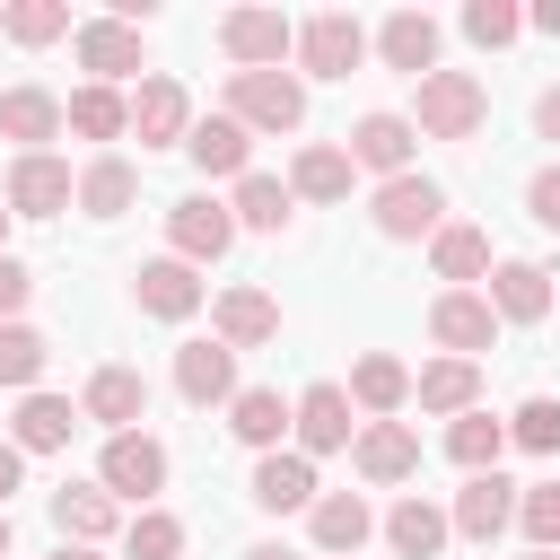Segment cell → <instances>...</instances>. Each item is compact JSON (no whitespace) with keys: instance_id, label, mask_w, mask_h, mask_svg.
Wrapping results in <instances>:
<instances>
[{"instance_id":"cell-51","label":"cell","mask_w":560,"mask_h":560,"mask_svg":"<svg viewBox=\"0 0 560 560\" xmlns=\"http://www.w3.org/2000/svg\"><path fill=\"white\" fill-rule=\"evenodd\" d=\"M0 254H9V201H0Z\"/></svg>"},{"instance_id":"cell-43","label":"cell","mask_w":560,"mask_h":560,"mask_svg":"<svg viewBox=\"0 0 560 560\" xmlns=\"http://www.w3.org/2000/svg\"><path fill=\"white\" fill-rule=\"evenodd\" d=\"M464 35H472L481 52H499V44L525 35V9H508V0H472V9H464Z\"/></svg>"},{"instance_id":"cell-15","label":"cell","mask_w":560,"mask_h":560,"mask_svg":"<svg viewBox=\"0 0 560 560\" xmlns=\"http://www.w3.org/2000/svg\"><path fill=\"white\" fill-rule=\"evenodd\" d=\"M131 298H140V315H158V324H184V315H201V271L192 262H175V254H158V262H140V280H131Z\"/></svg>"},{"instance_id":"cell-19","label":"cell","mask_w":560,"mask_h":560,"mask_svg":"<svg viewBox=\"0 0 560 560\" xmlns=\"http://www.w3.org/2000/svg\"><path fill=\"white\" fill-rule=\"evenodd\" d=\"M140 411H149V376L140 368H96L88 376V394H79V420H96V429H140Z\"/></svg>"},{"instance_id":"cell-22","label":"cell","mask_w":560,"mask_h":560,"mask_svg":"<svg viewBox=\"0 0 560 560\" xmlns=\"http://www.w3.org/2000/svg\"><path fill=\"white\" fill-rule=\"evenodd\" d=\"M0 140H18V158H44V140H61V96L52 88H0Z\"/></svg>"},{"instance_id":"cell-1","label":"cell","mask_w":560,"mask_h":560,"mask_svg":"<svg viewBox=\"0 0 560 560\" xmlns=\"http://www.w3.org/2000/svg\"><path fill=\"white\" fill-rule=\"evenodd\" d=\"M490 122V88L472 70H429L420 96H411V131L420 140H472Z\"/></svg>"},{"instance_id":"cell-6","label":"cell","mask_w":560,"mask_h":560,"mask_svg":"<svg viewBox=\"0 0 560 560\" xmlns=\"http://www.w3.org/2000/svg\"><path fill=\"white\" fill-rule=\"evenodd\" d=\"M429 341H438L446 359H481V350L499 341L490 298H481V289H438V298H429Z\"/></svg>"},{"instance_id":"cell-26","label":"cell","mask_w":560,"mask_h":560,"mask_svg":"<svg viewBox=\"0 0 560 560\" xmlns=\"http://www.w3.org/2000/svg\"><path fill=\"white\" fill-rule=\"evenodd\" d=\"M385 542H394L402 560H438V551H446V508L420 499V490H402V499L385 508Z\"/></svg>"},{"instance_id":"cell-35","label":"cell","mask_w":560,"mask_h":560,"mask_svg":"<svg viewBox=\"0 0 560 560\" xmlns=\"http://www.w3.org/2000/svg\"><path fill=\"white\" fill-rule=\"evenodd\" d=\"M61 122H70L79 140H122V131H131V96H122V88H96V79H88V88H79V96L61 105Z\"/></svg>"},{"instance_id":"cell-40","label":"cell","mask_w":560,"mask_h":560,"mask_svg":"<svg viewBox=\"0 0 560 560\" xmlns=\"http://www.w3.org/2000/svg\"><path fill=\"white\" fill-rule=\"evenodd\" d=\"M122 551H131V560H184V516L140 508V516L122 525Z\"/></svg>"},{"instance_id":"cell-34","label":"cell","mask_w":560,"mask_h":560,"mask_svg":"<svg viewBox=\"0 0 560 560\" xmlns=\"http://www.w3.org/2000/svg\"><path fill=\"white\" fill-rule=\"evenodd\" d=\"M341 192H350V149L315 140L289 158V201H341Z\"/></svg>"},{"instance_id":"cell-16","label":"cell","mask_w":560,"mask_h":560,"mask_svg":"<svg viewBox=\"0 0 560 560\" xmlns=\"http://www.w3.org/2000/svg\"><path fill=\"white\" fill-rule=\"evenodd\" d=\"M490 315L499 324H542L551 306H560V289H551V271L542 262H490Z\"/></svg>"},{"instance_id":"cell-29","label":"cell","mask_w":560,"mask_h":560,"mask_svg":"<svg viewBox=\"0 0 560 560\" xmlns=\"http://www.w3.org/2000/svg\"><path fill=\"white\" fill-rule=\"evenodd\" d=\"M131 192H140V166L105 149L96 166H79V192H70V201H79L88 219H122V210H131Z\"/></svg>"},{"instance_id":"cell-28","label":"cell","mask_w":560,"mask_h":560,"mask_svg":"<svg viewBox=\"0 0 560 560\" xmlns=\"http://www.w3.org/2000/svg\"><path fill=\"white\" fill-rule=\"evenodd\" d=\"M228 429H236L254 455H280V438H289V402H280V385H236Z\"/></svg>"},{"instance_id":"cell-53","label":"cell","mask_w":560,"mask_h":560,"mask_svg":"<svg viewBox=\"0 0 560 560\" xmlns=\"http://www.w3.org/2000/svg\"><path fill=\"white\" fill-rule=\"evenodd\" d=\"M525 560H560V551H525Z\"/></svg>"},{"instance_id":"cell-45","label":"cell","mask_w":560,"mask_h":560,"mask_svg":"<svg viewBox=\"0 0 560 560\" xmlns=\"http://www.w3.org/2000/svg\"><path fill=\"white\" fill-rule=\"evenodd\" d=\"M525 210H534V219H542V228L560 236V166H542V175L525 184Z\"/></svg>"},{"instance_id":"cell-30","label":"cell","mask_w":560,"mask_h":560,"mask_svg":"<svg viewBox=\"0 0 560 560\" xmlns=\"http://www.w3.org/2000/svg\"><path fill=\"white\" fill-rule=\"evenodd\" d=\"M429 271H438L446 289H464V280H490V236H481V228H464V219H446V228L429 236Z\"/></svg>"},{"instance_id":"cell-7","label":"cell","mask_w":560,"mask_h":560,"mask_svg":"<svg viewBox=\"0 0 560 560\" xmlns=\"http://www.w3.org/2000/svg\"><path fill=\"white\" fill-rule=\"evenodd\" d=\"M508 525H516V481H508V472H464V490H455V508H446V534L499 542Z\"/></svg>"},{"instance_id":"cell-37","label":"cell","mask_w":560,"mask_h":560,"mask_svg":"<svg viewBox=\"0 0 560 560\" xmlns=\"http://www.w3.org/2000/svg\"><path fill=\"white\" fill-rule=\"evenodd\" d=\"M228 219H236V228H262V236H280V228H289V184H280V175H236V201H228Z\"/></svg>"},{"instance_id":"cell-5","label":"cell","mask_w":560,"mask_h":560,"mask_svg":"<svg viewBox=\"0 0 560 560\" xmlns=\"http://www.w3.org/2000/svg\"><path fill=\"white\" fill-rule=\"evenodd\" d=\"M368 219H376V236H438L446 228V192L411 166V175H394V184H376V201H368Z\"/></svg>"},{"instance_id":"cell-36","label":"cell","mask_w":560,"mask_h":560,"mask_svg":"<svg viewBox=\"0 0 560 560\" xmlns=\"http://www.w3.org/2000/svg\"><path fill=\"white\" fill-rule=\"evenodd\" d=\"M446 455H455L464 472H499V455H508V420H490V411L472 402L464 420H446Z\"/></svg>"},{"instance_id":"cell-39","label":"cell","mask_w":560,"mask_h":560,"mask_svg":"<svg viewBox=\"0 0 560 560\" xmlns=\"http://www.w3.org/2000/svg\"><path fill=\"white\" fill-rule=\"evenodd\" d=\"M44 359H52V341H44L35 324H0V385H9V394H35Z\"/></svg>"},{"instance_id":"cell-48","label":"cell","mask_w":560,"mask_h":560,"mask_svg":"<svg viewBox=\"0 0 560 560\" xmlns=\"http://www.w3.org/2000/svg\"><path fill=\"white\" fill-rule=\"evenodd\" d=\"M534 35H560V0H534V18H525Z\"/></svg>"},{"instance_id":"cell-42","label":"cell","mask_w":560,"mask_h":560,"mask_svg":"<svg viewBox=\"0 0 560 560\" xmlns=\"http://www.w3.org/2000/svg\"><path fill=\"white\" fill-rule=\"evenodd\" d=\"M508 446H525V455H560V402H551V394L516 402V420H508Z\"/></svg>"},{"instance_id":"cell-44","label":"cell","mask_w":560,"mask_h":560,"mask_svg":"<svg viewBox=\"0 0 560 560\" xmlns=\"http://www.w3.org/2000/svg\"><path fill=\"white\" fill-rule=\"evenodd\" d=\"M26 298H35V271H26L18 254H0V324H18V315H26Z\"/></svg>"},{"instance_id":"cell-46","label":"cell","mask_w":560,"mask_h":560,"mask_svg":"<svg viewBox=\"0 0 560 560\" xmlns=\"http://www.w3.org/2000/svg\"><path fill=\"white\" fill-rule=\"evenodd\" d=\"M534 131H542V140H560V88H542V96H534Z\"/></svg>"},{"instance_id":"cell-38","label":"cell","mask_w":560,"mask_h":560,"mask_svg":"<svg viewBox=\"0 0 560 560\" xmlns=\"http://www.w3.org/2000/svg\"><path fill=\"white\" fill-rule=\"evenodd\" d=\"M0 26H9V44L44 52V44H61V35H70V0H9V9H0Z\"/></svg>"},{"instance_id":"cell-12","label":"cell","mask_w":560,"mask_h":560,"mask_svg":"<svg viewBox=\"0 0 560 560\" xmlns=\"http://www.w3.org/2000/svg\"><path fill=\"white\" fill-rule=\"evenodd\" d=\"M350 166H368V175H411V149H420V131H411V114H359L350 131Z\"/></svg>"},{"instance_id":"cell-27","label":"cell","mask_w":560,"mask_h":560,"mask_svg":"<svg viewBox=\"0 0 560 560\" xmlns=\"http://www.w3.org/2000/svg\"><path fill=\"white\" fill-rule=\"evenodd\" d=\"M184 149H192V166H201V175H254V131H245V122H228V114L192 122V131H184Z\"/></svg>"},{"instance_id":"cell-25","label":"cell","mask_w":560,"mask_h":560,"mask_svg":"<svg viewBox=\"0 0 560 560\" xmlns=\"http://www.w3.org/2000/svg\"><path fill=\"white\" fill-rule=\"evenodd\" d=\"M70 429H79V411H70L61 394H18L9 446H18V455H61V446H70Z\"/></svg>"},{"instance_id":"cell-2","label":"cell","mask_w":560,"mask_h":560,"mask_svg":"<svg viewBox=\"0 0 560 560\" xmlns=\"http://www.w3.org/2000/svg\"><path fill=\"white\" fill-rule=\"evenodd\" d=\"M228 122H245V131H298L306 122V79L298 70H228Z\"/></svg>"},{"instance_id":"cell-33","label":"cell","mask_w":560,"mask_h":560,"mask_svg":"<svg viewBox=\"0 0 560 560\" xmlns=\"http://www.w3.org/2000/svg\"><path fill=\"white\" fill-rule=\"evenodd\" d=\"M52 525H61V542L96 551V542L114 534V499H105L96 481H70V490H52Z\"/></svg>"},{"instance_id":"cell-41","label":"cell","mask_w":560,"mask_h":560,"mask_svg":"<svg viewBox=\"0 0 560 560\" xmlns=\"http://www.w3.org/2000/svg\"><path fill=\"white\" fill-rule=\"evenodd\" d=\"M516 525H525V551H560V481L516 490Z\"/></svg>"},{"instance_id":"cell-24","label":"cell","mask_w":560,"mask_h":560,"mask_svg":"<svg viewBox=\"0 0 560 560\" xmlns=\"http://www.w3.org/2000/svg\"><path fill=\"white\" fill-rule=\"evenodd\" d=\"M411 402L438 411V420H464V411L481 402V359H429V368L411 376Z\"/></svg>"},{"instance_id":"cell-31","label":"cell","mask_w":560,"mask_h":560,"mask_svg":"<svg viewBox=\"0 0 560 560\" xmlns=\"http://www.w3.org/2000/svg\"><path fill=\"white\" fill-rule=\"evenodd\" d=\"M341 394H350L359 411H376V420H394V411L411 402V368H402V359H385V350H368V359L350 368V385H341Z\"/></svg>"},{"instance_id":"cell-13","label":"cell","mask_w":560,"mask_h":560,"mask_svg":"<svg viewBox=\"0 0 560 560\" xmlns=\"http://www.w3.org/2000/svg\"><path fill=\"white\" fill-rule=\"evenodd\" d=\"M70 192H79V175L44 149V158H9V219H52V210H70Z\"/></svg>"},{"instance_id":"cell-11","label":"cell","mask_w":560,"mask_h":560,"mask_svg":"<svg viewBox=\"0 0 560 560\" xmlns=\"http://www.w3.org/2000/svg\"><path fill=\"white\" fill-rule=\"evenodd\" d=\"M70 52H79V70H88L96 88H114V79L140 70V26H122V18H79V26H70Z\"/></svg>"},{"instance_id":"cell-18","label":"cell","mask_w":560,"mask_h":560,"mask_svg":"<svg viewBox=\"0 0 560 560\" xmlns=\"http://www.w3.org/2000/svg\"><path fill=\"white\" fill-rule=\"evenodd\" d=\"M184 131H192L184 79H140V96H131V140H140V149H175Z\"/></svg>"},{"instance_id":"cell-52","label":"cell","mask_w":560,"mask_h":560,"mask_svg":"<svg viewBox=\"0 0 560 560\" xmlns=\"http://www.w3.org/2000/svg\"><path fill=\"white\" fill-rule=\"evenodd\" d=\"M0 560H9V508H0Z\"/></svg>"},{"instance_id":"cell-17","label":"cell","mask_w":560,"mask_h":560,"mask_svg":"<svg viewBox=\"0 0 560 560\" xmlns=\"http://www.w3.org/2000/svg\"><path fill=\"white\" fill-rule=\"evenodd\" d=\"M271 332H280V298H271V289H219V298H210V341L262 350Z\"/></svg>"},{"instance_id":"cell-14","label":"cell","mask_w":560,"mask_h":560,"mask_svg":"<svg viewBox=\"0 0 560 560\" xmlns=\"http://www.w3.org/2000/svg\"><path fill=\"white\" fill-rule=\"evenodd\" d=\"M289 429H298V455L315 464V455H341L359 429H350V394L341 385H306L298 402H289Z\"/></svg>"},{"instance_id":"cell-32","label":"cell","mask_w":560,"mask_h":560,"mask_svg":"<svg viewBox=\"0 0 560 560\" xmlns=\"http://www.w3.org/2000/svg\"><path fill=\"white\" fill-rule=\"evenodd\" d=\"M245 490H254V508H271V516H289V508H315V464H306V455H262Z\"/></svg>"},{"instance_id":"cell-49","label":"cell","mask_w":560,"mask_h":560,"mask_svg":"<svg viewBox=\"0 0 560 560\" xmlns=\"http://www.w3.org/2000/svg\"><path fill=\"white\" fill-rule=\"evenodd\" d=\"M245 560H298V551H289V542H254Z\"/></svg>"},{"instance_id":"cell-21","label":"cell","mask_w":560,"mask_h":560,"mask_svg":"<svg viewBox=\"0 0 560 560\" xmlns=\"http://www.w3.org/2000/svg\"><path fill=\"white\" fill-rule=\"evenodd\" d=\"M306 534H315V551H324V560H350V551L376 534V516H368V499H359V490H324V499L306 508Z\"/></svg>"},{"instance_id":"cell-23","label":"cell","mask_w":560,"mask_h":560,"mask_svg":"<svg viewBox=\"0 0 560 560\" xmlns=\"http://www.w3.org/2000/svg\"><path fill=\"white\" fill-rule=\"evenodd\" d=\"M376 52H385V70L429 79V70H438V18H429V9H394V18L376 26Z\"/></svg>"},{"instance_id":"cell-47","label":"cell","mask_w":560,"mask_h":560,"mask_svg":"<svg viewBox=\"0 0 560 560\" xmlns=\"http://www.w3.org/2000/svg\"><path fill=\"white\" fill-rule=\"evenodd\" d=\"M18 481H26V455L0 438V508H9V490H18Z\"/></svg>"},{"instance_id":"cell-9","label":"cell","mask_w":560,"mask_h":560,"mask_svg":"<svg viewBox=\"0 0 560 560\" xmlns=\"http://www.w3.org/2000/svg\"><path fill=\"white\" fill-rule=\"evenodd\" d=\"M350 464H359V481L394 490V481L420 472V429H411V420H368V429L350 438Z\"/></svg>"},{"instance_id":"cell-4","label":"cell","mask_w":560,"mask_h":560,"mask_svg":"<svg viewBox=\"0 0 560 560\" xmlns=\"http://www.w3.org/2000/svg\"><path fill=\"white\" fill-rule=\"evenodd\" d=\"M96 490L105 499H158L166 490V446L149 438V429H122V438H105V455H96Z\"/></svg>"},{"instance_id":"cell-3","label":"cell","mask_w":560,"mask_h":560,"mask_svg":"<svg viewBox=\"0 0 560 560\" xmlns=\"http://www.w3.org/2000/svg\"><path fill=\"white\" fill-rule=\"evenodd\" d=\"M289 52H298V70H306V79H350V70L368 61V26H359L350 9H315V18L298 26V44H289Z\"/></svg>"},{"instance_id":"cell-8","label":"cell","mask_w":560,"mask_h":560,"mask_svg":"<svg viewBox=\"0 0 560 560\" xmlns=\"http://www.w3.org/2000/svg\"><path fill=\"white\" fill-rule=\"evenodd\" d=\"M166 245H175V262H219L228 245H236V219H228V201H166Z\"/></svg>"},{"instance_id":"cell-20","label":"cell","mask_w":560,"mask_h":560,"mask_svg":"<svg viewBox=\"0 0 560 560\" xmlns=\"http://www.w3.org/2000/svg\"><path fill=\"white\" fill-rule=\"evenodd\" d=\"M175 394L201 402V411L210 402H236V350L228 341H184L175 350Z\"/></svg>"},{"instance_id":"cell-50","label":"cell","mask_w":560,"mask_h":560,"mask_svg":"<svg viewBox=\"0 0 560 560\" xmlns=\"http://www.w3.org/2000/svg\"><path fill=\"white\" fill-rule=\"evenodd\" d=\"M52 560H96V551H79V542H61V551H52Z\"/></svg>"},{"instance_id":"cell-10","label":"cell","mask_w":560,"mask_h":560,"mask_svg":"<svg viewBox=\"0 0 560 560\" xmlns=\"http://www.w3.org/2000/svg\"><path fill=\"white\" fill-rule=\"evenodd\" d=\"M219 44H228L236 70H280V52L298 44V26H289L280 9H228V18H219Z\"/></svg>"}]
</instances>
